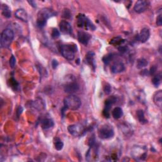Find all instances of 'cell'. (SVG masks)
Wrapping results in <instances>:
<instances>
[{"label":"cell","instance_id":"12","mask_svg":"<svg viewBox=\"0 0 162 162\" xmlns=\"http://www.w3.org/2000/svg\"><path fill=\"white\" fill-rule=\"evenodd\" d=\"M64 89L67 93H74L79 89V85L77 82L71 81V82H70L65 85Z\"/></svg>","mask_w":162,"mask_h":162},{"label":"cell","instance_id":"28","mask_svg":"<svg viewBox=\"0 0 162 162\" xmlns=\"http://www.w3.org/2000/svg\"><path fill=\"white\" fill-rule=\"evenodd\" d=\"M9 62H10V65L11 68H13L15 67V64H16V59L13 55L11 56Z\"/></svg>","mask_w":162,"mask_h":162},{"label":"cell","instance_id":"22","mask_svg":"<svg viewBox=\"0 0 162 162\" xmlns=\"http://www.w3.org/2000/svg\"><path fill=\"white\" fill-rule=\"evenodd\" d=\"M123 42H124V40L122 38H121V37H117L111 40L110 44L116 46H120L122 44H123Z\"/></svg>","mask_w":162,"mask_h":162},{"label":"cell","instance_id":"1","mask_svg":"<svg viewBox=\"0 0 162 162\" xmlns=\"http://www.w3.org/2000/svg\"><path fill=\"white\" fill-rule=\"evenodd\" d=\"M55 15V13L50 8H43L37 13V25L40 28L46 25L47 20Z\"/></svg>","mask_w":162,"mask_h":162},{"label":"cell","instance_id":"16","mask_svg":"<svg viewBox=\"0 0 162 162\" xmlns=\"http://www.w3.org/2000/svg\"><path fill=\"white\" fill-rule=\"evenodd\" d=\"M153 101L155 104L161 108L162 105V91L161 90L157 91L154 94Z\"/></svg>","mask_w":162,"mask_h":162},{"label":"cell","instance_id":"6","mask_svg":"<svg viewBox=\"0 0 162 162\" xmlns=\"http://www.w3.org/2000/svg\"><path fill=\"white\" fill-rule=\"evenodd\" d=\"M69 133L75 137H79L85 132V128L80 124H74L68 127Z\"/></svg>","mask_w":162,"mask_h":162},{"label":"cell","instance_id":"23","mask_svg":"<svg viewBox=\"0 0 162 162\" xmlns=\"http://www.w3.org/2000/svg\"><path fill=\"white\" fill-rule=\"evenodd\" d=\"M148 64V61L144 58H140L137 61L136 67L137 68H143L144 67H146Z\"/></svg>","mask_w":162,"mask_h":162},{"label":"cell","instance_id":"19","mask_svg":"<svg viewBox=\"0 0 162 162\" xmlns=\"http://www.w3.org/2000/svg\"><path fill=\"white\" fill-rule=\"evenodd\" d=\"M54 126V122L50 118H46L42 122V127L43 129H48Z\"/></svg>","mask_w":162,"mask_h":162},{"label":"cell","instance_id":"34","mask_svg":"<svg viewBox=\"0 0 162 162\" xmlns=\"http://www.w3.org/2000/svg\"><path fill=\"white\" fill-rule=\"evenodd\" d=\"M33 7H36V3L34 1H28Z\"/></svg>","mask_w":162,"mask_h":162},{"label":"cell","instance_id":"5","mask_svg":"<svg viewBox=\"0 0 162 162\" xmlns=\"http://www.w3.org/2000/svg\"><path fill=\"white\" fill-rule=\"evenodd\" d=\"M77 25L79 27L84 28L85 29H91L94 30L96 28L91 21L83 14H79L77 16Z\"/></svg>","mask_w":162,"mask_h":162},{"label":"cell","instance_id":"24","mask_svg":"<svg viewBox=\"0 0 162 162\" xmlns=\"http://www.w3.org/2000/svg\"><path fill=\"white\" fill-rule=\"evenodd\" d=\"M55 149L58 151H60L63 149V143L62 141V140L60 139L59 138H56L55 143Z\"/></svg>","mask_w":162,"mask_h":162},{"label":"cell","instance_id":"11","mask_svg":"<svg viewBox=\"0 0 162 162\" xmlns=\"http://www.w3.org/2000/svg\"><path fill=\"white\" fill-rule=\"evenodd\" d=\"M77 37L79 42L84 45H87L91 38V36L89 33L82 31H79L78 32Z\"/></svg>","mask_w":162,"mask_h":162},{"label":"cell","instance_id":"21","mask_svg":"<svg viewBox=\"0 0 162 162\" xmlns=\"http://www.w3.org/2000/svg\"><path fill=\"white\" fill-rule=\"evenodd\" d=\"M137 116L139 121L140 123H141L143 124L146 123L148 122V120L146 119L145 117H144V113L143 110H138L137 111Z\"/></svg>","mask_w":162,"mask_h":162},{"label":"cell","instance_id":"8","mask_svg":"<svg viewBox=\"0 0 162 162\" xmlns=\"http://www.w3.org/2000/svg\"><path fill=\"white\" fill-rule=\"evenodd\" d=\"M148 6H149L148 1L141 0V1H137L136 3L135 4L134 10L136 13H141L147 10Z\"/></svg>","mask_w":162,"mask_h":162},{"label":"cell","instance_id":"17","mask_svg":"<svg viewBox=\"0 0 162 162\" xmlns=\"http://www.w3.org/2000/svg\"><path fill=\"white\" fill-rule=\"evenodd\" d=\"M94 56H95V54L94 52L89 51L87 53V55H86V56H85L86 62H87L88 64L90 65L91 66L93 67L94 69L96 67L95 61H94Z\"/></svg>","mask_w":162,"mask_h":162},{"label":"cell","instance_id":"20","mask_svg":"<svg viewBox=\"0 0 162 162\" xmlns=\"http://www.w3.org/2000/svg\"><path fill=\"white\" fill-rule=\"evenodd\" d=\"M1 10H2V14L3 16L7 18L11 17L12 15V13H11V9L8 7L7 4H3L1 7Z\"/></svg>","mask_w":162,"mask_h":162},{"label":"cell","instance_id":"33","mask_svg":"<svg viewBox=\"0 0 162 162\" xmlns=\"http://www.w3.org/2000/svg\"><path fill=\"white\" fill-rule=\"evenodd\" d=\"M156 71V68L155 67H153L151 68V71H150V74L151 75H153Z\"/></svg>","mask_w":162,"mask_h":162},{"label":"cell","instance_id":"2","mask_svg":"<svg viewBox=\"0 0 162 162\" xmlns=\"http://www.w3.org/2000/svg\"><path fill=\"white\" fill-rule=\"evenodd\" d=\"M64 104L68 109L71 110H77L81 106V100L77 96L70 95L64 99Z\"/></svg>","mask_w":162,"mask_h":162},{"label":"cell","instance_id":"3","mask_svg":"<svg viewBox=\"0 0 162 162\" xmlns=\"http://www.w3.org/2000/svg\"><path fill=\"white\" fill-rule=\"evenodd\" d=\"M60 51L65 58L68 60H72L77 52V46L75 45H64L61 46Z\"/></svg>","mask_w":162,"mask_h":162},{"label":"cell","instance_id":"32","mask_svg":"<svg viewBox=\"0 0 162 162\" xmlns=\"http://www.w3.org/2000/svg\"><path fill=\"white\" fill-rule=\"evenodd\" d=\"M51 65H52V67L54 69H55L57 68L58 65V62H57V60H53L51 62Z\"/></svg>","mask_w":162,"mask_h":162},{"label":"cell","instance_id":"7","mask_svg":"<svg viewBox=\"0 0 162 162\" xmlns=\"http://www.w3.org/2000/svg\"><path fill=\"white\" fill-rule=\"evenodd\" d=\"M99 136L103 139H108L114 136V131L110 126L102 127L99 131Z\"/></svg>","mask_w":162,"mask_h":162},{"label":"cell","instance_id":"4","mask_svg":"<svg viewBox=\"0 0 162 162\" xmlns=\"http://www.w3.org/2000/svg\"><path fill=\"white\" fill-rule=\"evenodd\" d=\"M14 38V32L12 29H6L1 34V46L2 48H8Z\"/></svg>","mask_w":162,"mask_h":162},{"label":"cell","instance_id":"31","mask_svg":"<svg viewBox=\"0 0 162 162\" xmlns=\"http://www.w3.org/2000/svg\"><path fill=\"white\" fill-rule=\"evenodd\" d=\"M104 91L106 94H109L111 92V87L108 85H106L104 88Z\"/></svg>","mask_w":162,"mask_h":162},{"label":"cell","instance_id":"29","mask_svg":"<svg viewBox=\"0 0 162 162\" xmlns=\"http://www.w3.org/2000/svg\"><path fill=\"white\" fill-rule=\"evenodd\" d=\"M71 17V12H70L69 10L68 9L65 10L63 13V17L65 19H69Z\"/></svg>","mask_w":162,"mask_h":162},{"label":"cell","instance_id":"18","mask_svg":"<svg viewBox=\"0 0 162 162\" xmlns=\"http://www.w3.org/2000/svg\"><path fill=\"white\" fill-rule=\"evenodd\" d=\"M123 115V110L120 107H116L112 111V116L115 119H119Z\"/></svg>","mask_w":162,"mask_h":162},{"label":"cell","instance_id":"14","mask_svg":"<svg viewBox=\"0 0 162 162\" xmlns=\"http://www.w3.org/2000/svg\"><path fill=\"white\" fill-rule=\"evenodd\" d=\"M125 70V66L122 62H116L113 65L111 71L114 74H118L123 72Z\"/></svg>","mask_w":162,"mask_h":162},{"label":"cell","instance_id":"30","mask_svg":"<svg viewBox=\"0 0 162 162\" xmlns=\"http://www.w3.org/2000/svg\"><path fill=\"white\" fill-rule=\"evenodd\" d=\"M156 24H157L158 26H161L162 25L161 15H159L157 17V19H156Z\"/></svg>","mask_w":162,"mask_h":162},{"label":"cell","instance_id":"25","mask_svg":"<svg viewBox=\"0 0 162 162\" xmlns=\"http://www.w3.org/2000/svg\"><path fill=\"white\" fill-rule=\"evenodd\" d=\"M113 57V56L112 54H109V55H107L103 57V62L106 65H107L111 62Z\"/></svg>","mask_w":162,"mask_h":162},{"label":"cell","instance_id":"26","mask_svg":"<svg viewBox=\"0 0 162 162\" xmlns=\"http://www.w3.org/2000/svg\"><path fill=\"white\" fill-rule=\"evenodd\" d=\"M152 82L155 87H158L161 82V77L160 76L155 77L152 80Z\"/></svg>","mask_w":162,"mask_h":162},{"label":"cell","instance_id":"27","mask_svg":"<svg viewBox=\"0 0 162 162\" xmlns=\"http://www.w3.org/2000/svg\"><path fill=\"white\" fill-rule=\"evenodd\" d=\"M60 33L56 29H53L51 32V36L53 38H58V37H60Z\"/></svg>","mask_w":162,"mask_h":162},{"label":"cell","instance_id":"13","mask_svg":"<svg viewBox=\"0 0 162 162\" xmlns=\"http://www.w3.org/2000/svg\"><path fill=\"white\" fill-rule=\"evenodd\" d=\"M150 36V32L148 28L147 27H144L143 28L141 32H140V34L138 36V39L140 42H146L148 39L149 38Z\"/></svg>","mask_w":162,"mask_h":162},{"label":"cell","instance_id":"10","mask_svg":"<svg viewBox=\"0 0 162 162\" xmlns=\"http://www.w3.org/2000/svg\"><path fill=\"white\" fill-rule=\"evenodd\" d=\"M60 31L65 34H71L72 28L71 25L66 20H62L60 23Z\"/></svg>","mask_w":162,"mask_h":162},{"label":"cell","instance_id":"15","mask_svg":"<svg viewBox=\"0 0 162 162\" xmlns=\"http://www.w3.org/2000/svg\"><path fill=\"white\" fill-rule=\"evenodd\" d=\"M16 17L24 22H27L28 15L24 9H19L15 12Z\"/></svg>","mask_w":162,"mask_h":162},{"label":"cell","instance_id":"9","mask_svg":"<svg viewBox=\"0 0 162 162\" xmlns=\"http://www.w3.org/2000/svg\"><path fill=\"white\" fill-rule=\"evenodd\" d=\"M117 101V98L115 96H111L110 98H108L105 101V108L103 110V115L106 118L110 117L109 110L111 106Z\"/></svg>","mask_w":162,"mask_h":162}]
</instances>
